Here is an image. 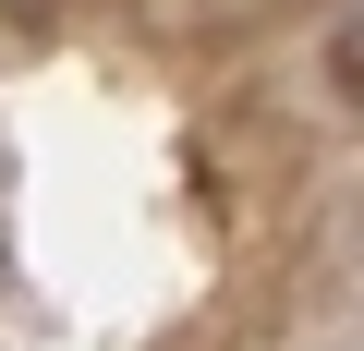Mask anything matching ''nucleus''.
Returning <instances> with one entry per match:
<instances>
[{
	"label": "nucleus",
	"instance_id": "1",
	"mask_svg": "<svg viewBox=\"0 0 364 351\" xmlns=\"http://www.w3.org/2000/svg\"><path fill=\"white\" fill-rule=\"evenodd\" d=\"M328 97L364 121V13H340V25H328Z\"/></svg>",
	"mask_w": 364,
	"mask_h": 351
}]
</instances>
